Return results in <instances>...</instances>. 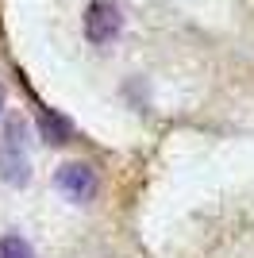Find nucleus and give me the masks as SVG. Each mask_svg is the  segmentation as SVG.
Instances as JSON below:
<instances>
[{"mask_svg":"<svg viewBox=\"0 0 254 258\" xmlns=\"http://www.w3.org/2000/svg\"><path fill=\"white\" fill-rule=\"evenodd\" d=\"M23 139H27V123L20 116L4 119V135H0V177L8 185L31 181V162L23 154Z\"/></svg>","mask_w":254,"mask_h":258,"instance_id":"obj_1","label":"nucleus"},{"mask_svg":"<svg viewBox=\"0 0 254 258\" xmlns=\"http://www.w3.org/2000/svg\"><path fill=\"white\" fill-rule=\"evenodd\" d=\"M119 31H123L119 0H89V8H85V39L93 46H108L119 39Z\"/></svg>","mask_w":254,"mask_h":258,"instance_id":"obj_2","label":"nucleus"},{"mask_svg":"<svg viewBox=\"0 0 254 258\" xmlns=\"http://www.w3.org/2000/svg\"><path fill=\"white\" fill-rule=\"evenodd\" d=\"M54 189L70 201V205H89L96 193H100V177L89 162H66L54 173Z\"/></svg>","mask_w":254,"mask_h":258,"instance_id":"obj_3","label":"nucleus"},{"mask_svg":"<svg viewBox=\"0 0 254 258\" xmlns=\"http://www.w3.org/2000/svg\"><path fill=\"white\" fill-rule=\"evenodd\" d=\"M39 139L42 143H54V147H66V143H74V123L62 116V112H54V108H39Z\"/></svg>","mask_w":254,"mask_h":258,"instance_id":"obj_4","label":"nucleus"},{"mask_svg":"<svg viewBox=\"0 0 254 258\" xmlns=\"http://www.w3.org/2000/svg\"><path fill=\"white\" fill-rule=\"evenodd\" d=\"M0 258H35V250H31V243H27V239L4 235V239H0Z\"/></svg>","mask_w":254,"mask_h":258,"instance_id":"obj_5","label":"nucleus"},{"mask_svg":"<svg viewBox=\"0 0 254 258\" xmlns=\"http://www.w3.org/2000/svg\"><path fill=\"white\" fill-rule=\"evenodd\" d=\"M0 116H4V85H0Z\"/></svg>","mask_w":254,"mask_h":258,"instance_id":"obj_6","label":"nucleus"}]
</instances>
